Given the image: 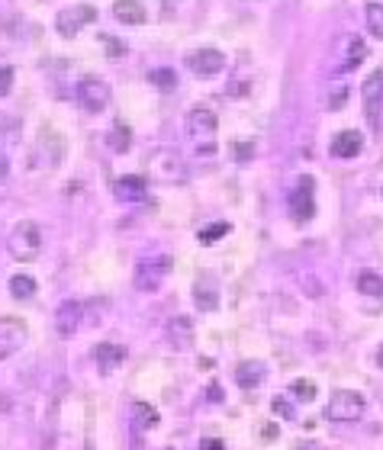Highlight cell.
I'll use <instances>...</instances> for the list:
<instances>
[{"label":"cell","instance_id":"6da1fadb","mask_svg":"<svg viewBox=\"0 0 383 450\" xmlns=\"http://www.w3.org/2000/svg\"><path fill=\"white\" fill-rule=\"evenodd\" d=\"M216 129H219V119H216V112L209 106H194L187 112V135L200 155H213L216 151Z\"/></svg>","mask_w":383,"mask_h":450},{"label":"cell","instance_id":"7a4b0ae2","mask_svg":"<svg viewBox=\"0 0 383 450\" xmlns=\"http://www.w3.org/2000/svg\"><path fill=\"white\" fill-rule=\"evenodd\" d=\"M367 412V399L361 393H355V389H338V393H332V402L326 405V418L328 422H357L361 415Z\"/></svg>","mask_w":383,"mask_h":450},{"label":"cell","instance_id":"3957f363","mask_svg":"<svg viewBox=\"0 0 383 450\" xmlns=\"http://www.w3.org/2000/svg\"><path fill=\"white\" fill-rule=\"evenodd\" d=\"M10 254L17 261H36L42 254V235H39V225L36 222H19L13 232H10Z\"/></svg>","mask_w":383,"mask_h":450},{"label":"cell","instance_id":"277c9868","mask_svg":"<svg viewBox=\"0 0 383 450\" xmlns=\"http://www.w3.org/2000/svg\"><path fill=\"white\" fill-rule=\"evenodd\" d=\"M171 271V257L168 254H158V257H145V261L136 264V290L142 293H155L165 283Z\"/></svg>","mask_w":383,"mask_h":450},{"label":"cell","instance_id":"5b68a950","mask_svg":"<svg viewBox=\"0 0 383 450\" xmlns=\"http://www.w3.org/2000/svg\"><path fill=\"white\" fill-rule=\"evenodd\" d=\"M75 100L84 112H100L110 104V87L100 77H81V84L75 87Z\"/></svg>","mask_w":383,"mask_h":450},{"label":"cell","instance_id":"8992f818","mask_svg":"<svg viewBox=\"0 0 383 450\" xmlns=\"http://www.w3.org/2000/svg\"><path fill=\"white\" fill-rule=\"evenodd\" d=\"M312 190H316V180L312 177H299L293 193L287 197V209L297 222H309L312 213H316V203H312Z\"/></svg>","mask_w":383,"mask_h":450},{"label":"cell","instance_id":"52a82bcc","mask_svg":"<svg viewBox=\"0 0 383 450\" xmlns=\"http://www.w3.org/2000/svg\"><path fill=\"white\" fill-rule=\"evenodd\" d=\"M94 19H97V10L91 7V3H84V7H68L55 17V29H58V36L75 39L77 32H81L87 23H94Z\"/></svg>","mask_w":383,"mask_h":450},{"label":"cell","instance_id":"ba28073f","mask_svg":"<svg viewBox=\"0 0 383 450\" xmlns=\"http://www.w3.org/2000/svg\"><path fill=\"white\" fill-rule=\"evenodd\" d=\"M187 68L196 77H216L225 68V55L219 48H196L187 55Z\"/></svg>","mask_w":383,"mask_h":450},{"label":"cell","instance_id":"9c48e42d","mask_svg":"<svg viewBox=\"0 0 383 450\" xmlns=\"http://www.w3.org/2000/svg\"><path fill=\"white\" fill-rule=\"evenodd\" d=\"M23 341H26V325L23 322L13 319V315L0 319V360L17 354L19 347H23Z\"/></svg>","mask_w":383,"mask_h":450},{"label":"cell","instance_id":"30bf717a","mask_svg":"<svg viewBox=\"0 0 383 450\" xmlns=\"http://www.w3.org/2000/svg\"><path fill=\"white\" fill-rule=\"evenodd\" d=\"M151 177L165 180V184H174V180H184L187 170H184V161L174 155V151H158L151 158Z\"/></svg>","mask_w":383,"mask_h":450},{"label":"cell","instance_id":"8fae6325","mask_svg":"<svg viewBox=\"0 0 383 450\" xmlns=\"http://www.w3.org/2000/svg\"><path fill=\"white\" fill-rule=\"evenodd\" d=\"M81 322H84V306L77 300H65L58 306L55 312V331L62 338H71L77 329H81Z\"/></svg>","mask_w":383,"mask_h":450},{"label":"cell","instance_id":"7c38bea8","mask_svg":"<svg viewBox=\"0 0 383 450\" xmlns=\"http://www.w3.org/2000/svg\"><path fill=\"white\" fill-rule=\"evenodd\" d=\"M361 148H364V135L355 129H345L338 132L335 139H332V145H328V151H332V158H357L361 155Z\"/></svg>","mask_w":383,"mask_h":450},{"label":"cell","instance_id":"4fadbf2b","mask_svg":"<svg viewBox=\"0 0 383 450\" xmlns=\"http://www.w3.org/2000/svg\"><path fill=\"white\" fill-rule=\"evenodd\" d=\"M122 360H126V347L110 344V341L94 347V364H97V370H100V376H110Z\"/></svg>","mask_w":383,"mask_h":450},{"label":"cell","instance_id":"5bb4252c","mask_svg":"<svg viewBox=\"0 0 383 450\" xmlns=\"http://www.w3.org/2000/svg\"><path fill=\"white\" fill-rule=\"evenodd\" d=\"M113 193H116V199L139 203V199H145V193H149V180H145V177H136V174H129V177H120L116 184H113Z\"/></svg>","mask_w":383,"mask_h":450},{"label":"cell","instance_id":"9a60e30c","mask_svg":"<svg viewBox=\"0 0 383 450\" xmlns=\"http://www.w3.org/2000/svg\"><path fill=\"white\" fill-rule=\"evenodd\" d=\"M113 17L126 26H142L149 19V10L142 7V0H113Z\"/></svg>","mask_w":383,"mask_h":450},{"label":"cell","instance_id":"2e32d148","mask_svg":"<svg viewBox=\"0 0 383 450\" xmlns=\"http://www.w3.org/2000/svg\"><path fill=\"white\" fill-rule=\"evenodd\" d=\"M168 338H171V344L178 347V351H190V347H194V322H190L187 315H178V319H171Z\"/></svg>","mask_w":383,"mask_h":450},{"label":"cell","instance_id":"e0dca14e","mask_svg":"<svg viewBox=\"0 0 383 450\" xmlns=\"http://www.w3.org/2000/svg\"><path fill=\"white\" fill-rule=\"evenodd\" d=\"M194 296H196V309L200 312H213L216 306H219V290H216V280L209 273H203V277L196 280Z\"/></svg>","mask_w":383,"mask_h":450},{"label":"cell","instance_id":"ac0fdd59","mask_svg":"<svg viewBox=\"0 0 383 450\" xmlns=\"http://www.w3.org/2000/svg\"><path fill=\"white\" fill-rule=\"evenodd\" d=\"M380 81H383V71H374L367 77L364 84V106H367V116H371V126H380V110H377V97H380Z\"/></svg>","mask_w":383,"mask_h":450},{"label":"cell","instance_id":"d6986e66","mask_svg":"<svg viewBox=\"0 0 383 450\" xmlns=\"http://www.w3.org/2000/svg\"><path fill=\"white\" fill-rule=\"evenodd\" d=\"M261 380H264V364H258V360H245L235 370V383L242 389H254V386H261Z\"/></svg>","mask_w":383,"mask_h":450},{"label":"cell","instance_id":"ffe728a7","mask_svg":"<svg viewBox=\"0 0 383 450\" xmlns=\"http://www.w3.org/2000/svg\"><path fill=\"white\" fill-rule=\"evenodd\" d=\"M357 293H361V296L383 300V277L377 271H361L357 273Z\"/></svg>","mask_w":383,"mask_h":450},{"label":"cell","instance_id":"44dd1931","mask_svg":"<svg viewBox=\"0 0 383 450\" xmlns=\"http://www.w3.org/2000/svg\"><path fill=\"white\" fill-rule=\"evenodd\" d=\"M132 424H136L139 431H149V428L158 424V412L145 402H132Z\"/></svg>","mask_w":383,"mask_h":450},{"label":"cell","instance_id":"7402d4cb","mask_svg":"<svg viewBox=\"0 0 383 450\" xmlns=\"http://www.w3.org/2000/svg\"><path fill=\"white\" fill-rule=\"evenodd\" d=\"M149 81L158 87L161 94H171V90H178V75H174L171 68H151V71H149Z\"/></svg>","mask_w":383,"mask_h":450},{"label":"cell","instance_id":"603a6c76","mask_svg":"<svg viewBox=\"0 0 383 450\" xmlns=\"http://www.w3.org/2000/svg\"><path fill=\"white\" fill-rule=\"evenodd\" d=\"M36 280H32V277H29V273H17V277H13V280H10V293H13V296H17V300H32V296H36Z\"/></svg>","mask_w":383,"mask_h":450},{"label":"cell","instance_id":"cb8c5ba5","mask_svg":"<svg viewBox=\"0 0 383 450\" xmlns=\"http://www.w3.org/2000/svg\"><path fill=\"white\" fill-rule=\"evenodd\" d=\"M367 29H371V36L374 39H383V3H367Z\"/></svg>","mask_w":383,"mask_h":450},{"label":"cell","instance_id":"d4e9b609","mask_svg":"<svg viewBox=\"0 0 383 450\" xmlns=\"http://www.w3.org/2000/svg\"><path fill=\"white\" fill-rule=\"evenodd\" d=\"M132 135H129V129H126V126H122V122H116V126H113V132L110 135H106V141H110V148L113 151H129V145H132Z\"/></svg>","mask_w":383,"mask_h":450},{"label":"cell","instance_id":"484cf974","mask_svg":"<svg viewBox=\"0 0 383 450\" xmlns=\"http://www.w3.org/2000/svg\"><path fill=\"white\" fill-rule=\"evenodd\" d=\"M364 55H367V46L361 42V39H351V42H348V58H345V65H342V71H351Z\"/></svg>","mask_w":383,"mask_h":450},{"label":"cell","instance_id":"4316f807","mask_svg":"<svg viewBox=\"0 0 383 450\" xmlns=\"http://www.w3.org/2000/svg\"><path fill=\"white\" fill-rule=\"evenodd\" d=\"M290 393L299 395L303 402H312L319 389H316V383H312V380H293V383H290Z\"/></svg>","mask_w":383,"mask_h":450},{"label":"cell","instance_id":"83f0119b","mask_svg":"<svg viewBox=\"0 0 383 450\" xmlns=\"http://www.w3.org/2000/svg\"><path fill=\"white\" fill-rule=\"evenodd\" d=\"M223 235H229V222H216V225H209V228H203V232L196 235V238H200V244H213V242H219Z\"/></svg>","mask_w":383,"mask_h":450},{"label":"cell","instance_id":"f1b7e54d","mask_svg":"<svg viewBox=\"0 0 383 450\" xmlns=\"http://www.w3.org/2000/svg\"><path fill=\"white\" fill-rule=\"evenodd\" d=\"M271 409H274V415H281V418H297V412H293V405L287 402V399H281V395H277V399H274L271 402Z\"/></svg>","mask_w":383,"mask_h":450},{"label":"cell","instance_id":"f546056e","mask_svg":"<svg viewBox=\"0 0 383 450\" xmlns=\"http://www.w3.org/2000/svg\"><path fill=\"white\" fill-rule=\"evenodd\" d=\"M10 87H13V68L3 65V68H0V97H7Z\"/></svg>","mask_w":383,"mask_h":450},{"label":"cell","instance_id":"4dcf8cb0","mask_svg":"<svg viewBox=\"0 0 383 450\" xmlns=\"http://www.w3.org/2000/svg\"><path fill=\"white\" fill-rule=\"evenodd\" d=\"M100 42L106 46V52H110V55H122V52H126V46H122V42H116V36H100Z\"/></svg>","mask_w":383,"mask_h":450},{"label":"cell","instance_id":"1f68e13d","mask_svg":"<svg viewBox=\"0 0 383 450\" xmlns=\"http://www.w3.org/2000/svg\"><path fill=\"white\" fill-rule=\"evenodd\" d=\"M200 450H225V444L219 441V438H203V441H200Z\"/></svg>","mask_w":383,"mask_h":450},{"label":"cell","instance_id":"d6a6232c","mask_svg":"<svg viewBox=\"0 0 383 450\" xmlns=\"http://www.w3.org/2000/svg\"><path fill=\"white\" fill-rule=\"evenodd\" d=\"M345 100H348V90L342 87V90H338V94L332 97V100H328V106H335V110H338V106H345Z\"/></svg>","mask_w":383,"mask_h":450},{"label":"cell","instance_id":"836d02e7","mask_svg":"<svg viewBox=\"0 0 383 450\" xmlns=\"http://www.w3.org/2000/svg\"><path fill=\"white\" fill-rule=\"evenodd\" d=\"M7 174H10V161H7V155L0 151V180H7Z\"/></svg>","mask_w":383,"mask_h":450},{"label":"cell","instance_id":"e575fe53","mask_svg":"<svg viewBox=\"0 0 383 450\" xmlns=\"http://www.w3.org/2000/svg\"><path fill=\"white\" fill-rule=\"evenodd\" d=\"M209 402H223V393H219V386H209Z\"/></svg>","mask_w":383,"mask_h":450},{"label":"cell","instance_id":"d590c367","mask_svg":"<svg viewBox=\"0 0 383 450\" xmlns=\"http://www.w3.org/2000/svg\"><path fill=\"white\" fill-rule=\"evenodd\" d=\"M248 155H252V145H248V141H242V145H239V158H248Z\"/></svg>","mask_w":383,"mask_h":450},{"label":"cell","instance_id":"8d00e7d4","mask_svg":"<svg viewBox=\"0 0 383 450\" xmlns=\"http://www.w3.org/2000/svg\"><path fill=\"white\" fill-rule=\"evenodd\" d=\"M297 450H322V444H297Z\"/></svg>","mask_w":383,"mask_h":450},{"label":"cell","instance_id":"74e56055","mask_svg":"<svg viewBox=\"0 0 383 450\" xmlns=\"http://www.w3.org/2000/svg\"><path fill=\"white\" fill-rule=\"evenodd\" d=\"M377 364L383 366V347H380V351H377Z\"/></svg>","mask_w":383,"mask_h":450},{"label":"cell","instance_id":"f35d334b","mask_svg":"<svg viewBox=\"0 0 383 450\" xmlns=\"http://www.w3.org/2000/svg\"><path fill=\"white\" fill-rule=\"evenodd\" d=\"M165 450H174V447H165Z\"/></svg>","mask_w":383,"mask_h":450}]
</instances>
